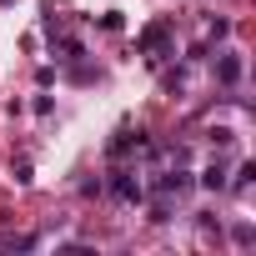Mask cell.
<instances>
[{
  "label": "cell",
  "instance_id": "obj_2",
  "mask_svg": "<svg viewBox=\"0 0 256 256\" xmlns=\"http://www.w3.org/2000/svg\"><path fill=\"white\" fill-rule=\"evenodd\" d=\"M216 76H221L226 86H236V80H241V60H236V56H221V60H216Z\"/></svg>",
  "mask_w": 256,
  "mask_h": 256
},
{
  "label": "cell",
  "instance_id": "obj_4",
  "mask_svg": "<svg viewBox=\"0 0 256 256\" xmlns=\"http://www.w3.org/2000/svg\"><path fill=\"white\" fill-rule=\"evenodd\" d=\"M141 50H151V56H156V50H166V26H151V30L141 36Z\"/></svg>",
  "mask_w": 256,
  "mask_h": 256
},
{
  "label": "cell",
  "instance_id": "obj_5",
  "mask_svg": "<svg viewBox=\"0 0 256 256\" xmlns=\"http://www.w3.org/2000/svg\"><path fill=\"white\" fill-rule=\"evenodd\" d=\"M201 181H206V186H211V191H221V186H226V171H221V166H211V171H206V176H201Z\"/></svg>",
  "mask_w": 256,
  "mask_h": 256
},
{
  "label": "cell",
  "instance_id": "obj_3",
  "mask_svg": "<svg viewBox=\"0 0 256 256\" xmlns=\"http://www.w3.org/2000/svg\"><path fill=\"white\" fill-rule=\"evenodd\" d=\"M156 186H161V191H166V196H181V191H186V186H191V176H186V171H171V176H161V181H156Z\"/></svg>",
  "mask_w": 256,
  "mask_h": 256
},
{
  "label": "cell",
  "instance_id": "obj_1",
  "mask_svg": "<svg viewBox=\"0 0 256 256\" xmlns=\"http://www.w3.org/2000/svg\"><path fill=\"white\" fill-rule=\"evenodd\" d=\"M110 191H116L120 201H141V181H136L131 171H116V181H110Z\"/></svg>",
  "mask_w": 256,
  "mask_h": 256
}]
</instances>
